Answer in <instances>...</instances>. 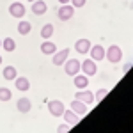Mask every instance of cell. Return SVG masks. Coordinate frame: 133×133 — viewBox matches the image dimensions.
Instances as JSON below:
<instances>
[{"mask_svg":"<svg viewBox=\"0 0 133 133\" xmlns=\"http://www.w3.org/2000/svg\"><path fill=\"white\" fill-rule=\"evenodd\" d=\"M131 7H133V4H131Z\"/></svg>","mask_w":133,"mask_h":133,"instance_id":"obj_31","label":"cell"},{"mask_svg":"<svg viewBox=\"0 0 133 133\" xmlns=\"http://www.w3.org/2000/svg\"><path fill=\"white\" fill-rule=\"evenodd\" d=\"M64 71H66V75H69V76L78 75L80 73V61H76V59H66V62H64Z\"/></svg>","mask_w":133,"mask_h":133,"instance_id":"obj_2","label":"cell"},{"mask_svg":"<svg viewBox=\"0 0 133 133\" xmlns=\"http://www.w3.org/2000/svg\"><path fill=\"white\" fill-rule=\"evenodd\" d=\"M2 48H4L5 51H14L16 43H14V39H12V37H5V39L2 41Z\"/></svg>","mask_w":133,"mask_h":133,"instance_id":"obj_21","label":"cell"},{"mask_svg":"<svg viewBox=\"0 0 133 133\" xmlns=\"http://www.w3.org/2000/svg\"><path fill=\"white\" fill-rule=\"evenodd\" d=\"M91 41L89 39H78V41L75 43V50L78 51V53H82V55H85V53H89V50H91Z\"/></svg>","mask_w":133,"mask_h":133,"instance_id":"obj_11","label":"cell"},{"mask_svg":"<svg viewBox=\"0 0 133 133\" xmlns=\"http://www.w3.org/2000/svg\"><path fill=\"white\" fill-rule=\"evenodd\" d=\"M89 53H91L92 61H103V59H105V48H103L101 44H94V46H91Z\"/></svg>","mask_w":133,"mask_h":133,"instance_id":"obj_9","label":"cell"},{"mask_svg":"<svg viewBox=\"0 0 133 133\" xmlns=\"http://www.w3.org/2000/svg\"><path fill=\"white\" fill-rule=\"evenodd\" d=\"M0 48H2V39H0Z\"/></svg>","mask_w":133,"mask_h":133,"instance_id":"obj_28","label":"cell"},{"mask_svg":"<svg viewBox=\"0 0 133 133\" xmlns=\"http://www.w3.org/2000/svg\"><path fill=\"white\" fill-rule=\"evenodd\" d=\"M80 69L83 71V75H87V76H92V75H96V71H98V66H96V61H83L82 64H80Z\"/></svg>","mask_w":133,"mask_h":133,"instance_id":"obj_6","label":"cell"},{"mask_svg":"<svg viewBox=\"0 0 133 133\" xmlns=\"http://www.w3.org/2000/svg\"><path fill=\"white\" fill-rule=\"evenodd\" d=\"M11 98H12V92H11V89H7V87H0V101L5 103V101H9Z\"/></svg>","mask_w":133,"mask_h":133,"instance_id":"obj_22","label":"cell"},{"mask_svg":"<svg viewBox=\"0 0 133 133\" xmlns=\"http://www.w3.org/2000/svg\"><path fill=\"white\" fill-rule=\"evenodd\" d=\"M68 131H69V124H61L57 128V133H68Z\"/></svg>","mask_w":133,"mask_h":133,"instance_id":"obj_25","label":"cell"},{"mask_svg":"<svg viewBox=\"0 0 133 133\" xmlns=\"http://www.w3.org/2000/svg\"><path fill=\"white\" fill-rule=\"evenodd\" d=\"M71 110L76 114V115H85V114H87V105H85V103H82L80 99H73Z\"/></svg>","mask_w":133,"mask_h":133,"instance_id":"obj_13","label":"cell"},{"mask_svg":"<svg viewBox=\"0 0 133 133\" xmlns=\"http://www.w3.org/2000/svg\"><path fill=\"white\" fill-rule=\"evenodd\" d=\"M14 85H16L18 91H29L30 89V82H29L27 76H16L14 78Z\"/></svg>","mask_w":133,"mask_h":133,"instance_id":"obj_15","label":"cell"},{"mask_svg":"<svg viewBox=\"0 0 133 133\" xmlns=\"http://www.w3.org/2000/svg\"><path fill=\"white\" fill-rule=\"evenodd\" d=\"M69 2H71V5H73V7H83L87 0H69Z\"/></svg>","mask_w":133,"mask_h":133,"instance_id":"obj_24","label":"cell"},{"mask_svg":"<svg viewBox=\"0 0 133 133\" xmlns=\"http://www.w3.org/2000/svg\"><path fill=\"white\" fill-rule=\"evenodd\" d=\"M16 108H18V112L21 114H29L32 108V103L29 98H20L18 101H16Z\"/></svg>","mask_w":133,"mask_h":133,"instance_id":"obj_12","label":"cell"},{"mask_svg":"<svg viewBox=\"0 0 133 133\" xmlns=\"http://www.w3.org/2000/svg\"><path fill=\"white\" fill-rule=\"evenodd\" d=\"M2 75H4V78H5V80H14V78H16V75H18V71H16V68H14V66H5V68H4V71H2Z\"/></svg>","mask_w":133,"mask_h":133,"instance_id":"obj_18","label":"cell"},{"mask_svg":"<svg viewBox=\"0 0 133 133\" xmlns=\"http://www.w3.org/2000/svg\"><path fill=\"white\" fill-rule=\"evenodd\" d=\"M73 14H75V7H73L71 4H62L61 7H59V11H57V16L62 21H68L69 18H73Z\"/></svg>","mask_w":133,"mask_h":133,"instance_id":"obj_3","label":"cell"},{"mask_svg":"<svg viewBox=\"0 0 133 133\" xmlns=\"http://www.w3.org/2000/svg\"><path fill=\"white\" fill-rule=\"evenodd\" d=\"M46 11H48V4H46L44 0H34V2H32V12H34V14L41 16Z\"/></svg>","mask_w":133,"mask_h":133,"instance_id":"obj_10","label":"cell"},{"mask_svg":"<svg viewBox=\"0 0 133 133\" xmlns=\"http://www.w3.org/2000/svg\"><path fill=\"white\" fill-rule=\"evenodd\" d=\"M131 66H133L131 62H130V64H124V66H123V71H124V73H128L130 69H131Z\"/></svg>","mask_w":133,"mask_h":133,"instance_id":"obj_26","label":"cell"},{"mask_svg":"<svg viewBox=\"0 0 133 133\" xmlns=\"http://www.w3.org/2000/svg\"><path fill=\"white\" fill-rule=\"evenodd\" d=\"M32 30V25H30V21H27V20H21L20 23H18V32H20L21 36H27L29 32Z\"/></svg>","mask_w":133,"mask_h":133,"instance_id":"obj_19","label":"cell"},{"mask_svg":"<svg viewBox=\"0 0 133 133\" xmlns=\"http://www.w3.org/2000/svg\"><path fill=\"white\" fill-rule=\"evenodd\" d=\"M59 4H69V0H59Z\"/></svg>","mask_w":133,"mask_h":133,"instance_id":"obj_27","label":"cell"},{"mask_svg":"<svg viewBox=\"0 0 133 133\" xmlns=\"http://www.w3.org/2000/svg\"><path fill=\"white\" fill-rule=\"evenodd\" d=\"M107 94H108V89H99V91L96 92V96H94V101H101Z\"/></svg>","mask_w":133,"mask_h":133,"instance_id":"obj_23","label":"cell"},{"mask_svg":"<svg viewBox=\"0 0 133 133\" xmlns=\"http://www.w3.org/2000/svg\"><path fill=\"white\" fill-rule=\"evenodd\" d=\"M29 2H30V4H32V2H34V0H29Z\"/></svg>","mask_w":133,"mask_h":133,"instance_id":"obj_30","label":"cell"},{"mask_svg":"<svg viewBox=\"0 0 133 133\" xmlns=\"http://www.w3.org/2000/svg\"><path fill=\"white\" fill-rule=\"evenodd\" d=\"M68 57H69V48H62L61 51H55V53H53V61L51 62H53L55 66H62Z\"/></svg>","mask_w":133,"mask_h":133,"instance_id":"obj_8","label":"cell"},{"mask_svg":"<svg viewBox=\"0 0 133 133\" xmlns=\"http://www.w3.org/2000/svg\"><path fill=\"white\" fill-rule=\"evenodd\" d=\"M75 99H80L82 103H85V105H92L94 101V94H92L89 89L87 91H78L76 94H75Z\"/></svg>","mask_w":133,"mask_h":133,"instance_id":"obj_7","label":"cell"},{"mask_svg":"<svg viewBox=\"0 0 133 133\" xmlns=\"http://www.w3.org/2000/svg\"><path fill=\"white\" fill-rule=\"evenodd\" d=\"M9 14L12 18H23L25 16V5L20 4V0H14V4L9 5Z\"/></svg>","mask_w":133,"mask_h":133,"instance_id":"obj_5","label":"cell"},{"mask_svg":"<svg viewBox=\"0 0 133 133\" xmlns=\"http://www.w3.org/2000/svg\"><path fill=\"white\" fill-rule=\"evenodd\" d=\"M41 51L44 53V55H53V53L57 51V46H55V44H53L51 41L44 39V43L41 44Z\"/></svg>","mask_w":133,"mask_h":133,"instance_id":"obj_17","label":"cell"},{"mask_svg":"<svg viewBox=\"0 0 133 133\" xmlns=\"http://www.w3.org/2000/svg\"><path fill=\"white\" fill-rule=\"evenodd\" d=\"M62 117L66 119V123L69 124V126H75V124H78V123H80V117H78L76 114L73 112L71 108H69V110H64V114H62Z\"/></svg>","mask_w":133,"mask_h":133,"instance_id":"obj_14","label":"cell"},{"mask_svg":"<svg viewBox=\"0 0 133 133\" xmlns=\"http://www.w3.org/2000/svg\"><path fill=\"white\" fill-rule=\"evenodd\" d=\"M51 36H53V25H51V23L43 25V29H41V37H43V39H50Z\"/></svg>","mask_w":133,"mask_h":133,"instance_id":"obj_20","label":"cell"},{"mask_svg":"<svg viewBox=\"0 0 133 133\" xmlns=\"http://www.w3.org/2000/svg\"><path fill=\"white\" fill-rule=\"evenodd\" d=\"M75 87L76 89H87L89 85V76L87 75H75Z\"/></svg>","mask_w":133,"mask_h":133,"instance_id":"obj_16","label":"cell"},{"mask_svg":"<svg viewBox=\"0 0 133 133\" xmlns=\"http://www.w3.org/2000/svg\"><path fill=\"white\" fill-rule=\"evenodd\" d=\"M64 103L59 101V99H53V101L48 103V112L53 115V117H62V114H64Z\"/></svg>","mask_w":133,"mask_h":133,"instance_id":"obj_4","label":"cell"},{"mask_svg":"<svg viewBox=\"0 0 133 133\" xmlns=\"http://www.w3.org/2000/svg\"><path fill=\"white\" fill-rule=\"evenodd\" d=\"M0 64H2V55H0Z\"/></svg>","mask_w":133,"mask_h":133,"instance_id":"obj_29","label":"cell"},{"mask_svg":"<svg viewBox=\"0 0 133 133\" xmlns=\"http://www.w3.org/2000/svg\"><path fill=\"white\" fill-rule=\"evenodd\" d=\"M105 57L112 62V64H115V62H119L123 59V50H121L117 44H112L108 50H105Z\"/></svg>","mask_w":133,"mask_h":133,"instance_id":"obj_1","label":"cell"}]
</instances>
